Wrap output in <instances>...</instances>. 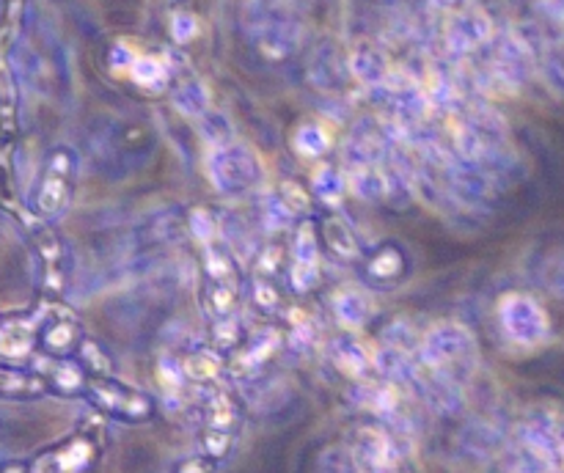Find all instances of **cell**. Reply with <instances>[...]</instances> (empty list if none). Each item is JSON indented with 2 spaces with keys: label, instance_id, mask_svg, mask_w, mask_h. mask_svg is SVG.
Listing matches in <instances>:
<instances>
[{
  "label": "cell",
  "instance_id": "41",
  "mask_svg": "<svg viewBox=\"0 0 564 473\" xmlns=\"http://www.w3.org/2000/svg\"><path fill=\"white\" fill-rule=\"evenodd\" d=\"M157 380L166 388V394H179L188 385L185 372H182V361H174V358H160V363H157Z\"/></svg>",
  "mask_w": 564,
  "mask_h": 473
},
{
  "label": "cell",
  "instance_id": "3",
  "mask_svg": "<svg viewBox=\"0 0 564 473\" xmlns=\"http://www.w3.org/2000/svg\"><path fill=\"white\" fill-rule=\"evenodd\" d=\"M498 322H501V330L507 333V339L520 347H540L551 333V319L542 311L540 303L534 297L520 295V292L501 297Z\"/></svg>",
  "mask_w": 564,
  "mask_h": 473
},
{
  "label": "cell",
  "instance_id": "16",
  "mask_svg": "<svg viewBox=\"0 0 564 473\" xmlns=\"http://www.w3.org/2000/svg\"><path fill=\"white\" fill-rule=\"evenodd\" d=\"M171 102H174V108L182 113V116H188V119H201L204 113H210V88L204 86V80L199 75H182L174 80V86H171Z\"/></svg>",
  "mask_w": 564,
  "mask_h": 473
},
{
  "label": "cell",
  "instance_id": "7",
  "mask_svg": "<svg viewBox=\"0 0 564 473\" xmlns=\"http://www.w3.org/2000/svg\"><path fill=\"white\" fill-rule=\"evenodd\" d=\"M97 443L89 435H72L53 449L42 451L36 460L28 462L31 473H83L97 462Z\"/></svg>",
  "mask_w": 564,
  "mask_h": 473
},
{
  "label": "cell",
  "instance_id": "6",
  "mask_svg": "<svg viewBox=\"0 0 564 473\" xmlns=\"http://www.w3.org/2000/svg\"><path fill=\"white\" fill-rule=\"evenodd\" d=\"M256 50L265 55L267 61H284L298 50L300 44V22L292 17L289 9H270L259 14L256 22Z\"/></svg>",
  "mask_w": 564,
  "mask_h": 473
},
{
  "label": "cell",
  "instance_id": "50",
  "mask_svg": "<svg viewBox=\"0 0 564 473\" xmlns=\"http://www.w3.org/2000/svg\"><path fill=\"white\" fill-rule=\"evenodd\" d=\"M0 473H31V471H28V462H6V465H0Z\"/></svg>",
  "mask_w": 564,
  "mask_h": 473
},
{
  "label": "cell",
  "instance_id": "30",
  "mask_svg": "<svg viewBox=\"0 0 564 473\" xmlns=\"http://www.w3.org/2000/svg\"><path fill=\"white\" fill-rule=\"evenodd\" d=\"M240 421L237 405L226 391H212L210 402H207V427L223 429V432H234Z\"/></svg>",
  "mask_w": 564,
  "mask_h": 473
},
{
  "label": "cell",
  "instance_id": "34",
  "mask_svg": "<svg viewBox=\"0 0 564 473\" xmlns=\"http://www.w3.org/2000/svg\"><path fill=\"white\" fill-rule=\"evenodd\" d=\"M204 264H207V273H210L212 281H218V284H226L234 273V259L232 253L221 248V245H215L210 242L207 245V253H204Z\"/></svg>",
  "mask_w": 564,
  "mask_h": 473
},
{
  "label": "cell",
  "instance_id": "42",
  "mask_svg": "<svg viewBox=\"0 0 564 473\" xmlns=\"http://www.w3.org/2000/svg\"><path fill=\"white\" fill-rule=\"evenodd\" d=\"M289 284L295 292H311L320 284V264H300L292 262L289 267Z\"/></svg>",
  "mask_w": 564,
  "mask_h": 473
},
{
  "label": "cell",
  "instance_id": "40",
  "mask_svg": "<svg viewBox=\"0 0 564 473\" xmlns=\"http://www.w3.org/2000/svg\"><path fill=\"white\" fill-rule=\"evenodd\" d=\"M278 201H281L292 215H300V212H306V209L311 207L309 190L300 185V182H295V179H284V182L278 185Z\"/></svg>",
  "mask_w": 564,
  "mask_h": 473
},
{
  "label": "cell",
  "instance_id": "31",
  "mask_svg": "<svg viewBox=\"0 0 564 473\" xmlns=\"http://www.w3.org/2000/svg\"><path fill=\"white\" fill-rule=\"evenodd\" d=\"M78 352H80V366H83V372L89 374L91 380L113 377V369H116V366H113V358L102 350L97 341L80 339Z\"/></svg>",
  "mask_w": 564,
  "mask_h": 473
},
{
  "label": "cell",
  "instance_id": "24",
  "mask_svg": "<svg viewBox=\"0 0 564 473\" xmlns=\"http://www.w3.org/2000/svg\"><path fill=\"white\" fill-rule=\"evenodd\" d=\"M221 369H223V363L215 350H193L188 358L182 361L185 380L193 385H199V388H207V385L218 383Z\"/></svg>",
  "mask_w": 564,
  "mask_h": 473
},
{
  "label": "cell",
  "instance_id": "38",
  "mask_svg": "<svg viewBox=\"0 0 564 473\" xmlns=\"http://www.w3.org/2000/svg\"><path fill=\"white\" fill-rule=\"evenodd\" d=\"M188 231L193 234V240H199L201 245H210L218 234V220L207 207H193L188 215Z\"/></svg>",
  "mask_w": 564,
  "mask_h": 473
},
{
  "label": "cell",
  "instance_id": "26",
  "mask_svg": "<svg viewBox=\"0 0 564 473\" xmlns=\"http://www.w3.org/2000/svg\"><path fill=\"white\" fill-rule=\"evenodd\" d=\"M405 267H408L405 253L399 251L397 245H391V242L380 245V248L366 259V273H369V278H375V281H394V278H399V275L405 273Z\"/></svg>",
  "mask_w": 564,
  "mask_h": 473
},
{
  "label": "cell",
  "instance_id": "29",
  "mask_svg": "<svg viewBox=\"0 0 564 473\" xmlns=\"http://www.w3.org/2000/svg\"><path fill=\"white\" fill-rule=\"evenodd\" d=\"M292 146H295V152H298L300 157H311V160H314V157H322V154L331 149L333 138L331 132L325 130L322 124L309 121V124L298 127L295 138H292Z\"/></svg>",
  "mask_w": 564,
  "mask_h": 473
},
{
  "label": "cell",
  "instance_id": "19",
  "mask_svg": "<svg viewBox=\"0 0 564 473\" xmlns=\"http://www.w3.org/2000/svg\"><path fill=\"white\" fill-rule=\"evenodd\" d=\"M347 185L353 190V196L366 204L386 201V171L380 165H350Z\"/></svg>",
  "mask_w": 564,
  "mask_h": 473
},
{
  "label": "cell",
  "instance_id": "20",
  "mask_svg": "<svg viewBox=\"0 0 564 473\" xmlns=\"http://www.w3.org/2000/svg\"><path fill=\"white\" fill-rule=\"evenodd\" d=\"M322 242H325V248L333 253V256H339L344 262H353L355 256L361 253V245H358V237H355V231L350 229V223L339 215H328V218L322 220Z\"/></svg>",
  "mask_w": 564,
  "mask_h": 473
},
{
  "label": "cell",
  "instance_id": "46",
  "mask_svg": "<svg viewBox=\"0 0 564 473\" xmlns=\"http://www.w3.org/2000/svg\"><path fill=\"white\" fill-rule=\"evenodd\" d=\"M218 462L207 457V454H193V457H182L174 465V473H215Z\"/></svg>",
  "mask_w": 564,
  "mask_h": 473
},
{
  "label": "cell",
  "instance_id": "43",
  "mask_svg": "<svg viewBox=\"0 0 564 473\" xmlns=\"http://www.w3.org/2000/svg\"><path fill=\"white\" fill-rule=\"evenodd\" d=\"M199 36V20L188 11H174L171 14V39L177 44H188Z\"/></svg>",
  "mask_w": 564,
  "mask_h": 473
},
{
  "label": "cell",
  "instance_id": "45",
  "mask_svg": "<svg viewBox=\"0 0 564 473\" xmlns=\"http://www.w3.org/2000/svg\"><path fill=\"white\" fill-rule=\"evenodd\" d=\"M254 300L262 311H276V308L281 306V292H278L270 281H265V278H256Z\"/></svg>",
  "mask_w": 564,
  "mask_h": 473
},
{
  "label": "cell",
  "instance_id": "9",
  "mask_svg": "<svg viewBox=\"0 0 564 473\" xmlns=\"http://www.w3.org/2000/svg\"><path fill=\"white\" fill-rule=\"evenodd\" d=\"M34 251L39 259V281L47 295H64L69 281V251L53 229L34 234Z\"/></svg>",
  "mask_w": 564,
  "mask_h": 473
},
{
  "label": "cell",
  "instance_id": "39",
  "mask_svg": "<svg viewBox=\"0 0 564 473\" xmlns=\"http://www.w3.org/2000/svg\"><path fill=\"white\" fill-rule=\"evenodd\" d=\"M207 308H210V314H215V319L232 317L234 308H237V292L229 284L212 281V286L207 289Z\"/></svg>",
  "mask_w": 564,
  "mask_h": 473
},
{
  "label": "cell",
  "instance_id": "23",
  "mask_svg": "<svg viewBox=\"0 0 564 473\" xmlns=\"http://www.w3.org/2000/svg\"><path fill=\"white\" fill-rule=\"evenodd\" d=\"M333 314H336L342 328L358 330L366 325V319L372 314V306H369L366 295L355 292V289H344V292L333 295Z\"/></svg>",
  "mask_w": 564,
  "mask_h": 473
},
{
  "label": "cell",
  "instance_id": "28",
  "mask_svg": "<svg viewBox=\"0 0 564 473\" xmlns=\"http://www.w3.org/2000/svg\"><path fill=\"white\" fill-rule=\"evenodd\" d=\"M311 187H314V196L320 198L322 204H328V207H339L344 193H347L344 174L339 168H333V165H320V168L314 171Z\"/></svg>",
  "mask_w": 564,
  "mask_h": 473
},
{
  "label": "cell",
  "instance_id": "2",
  "mask_svg": "<svg viewBox=\"0 0 564 473\" xmlns=\"http://www.w3.org/2000/svg\"><path fill=\"white\" fill-rule=\"evenodd\" d=\"M210 179L212 187L226 198H243L262 182V160L256 157L251 146L240 141H232L212 149L210 154Z\"/></svg>",
  "mask_w": 564,
  "mask_h": 473
},
{
  "label": "cell",
  "instance_id": "36",
  "mask_svg": "<svg viewBox=\"0 0 564 473\" xmlns=\"http://www.w3.org/2000/svg\"><path fill=\"white\" fill-rule=\"evenodd\" d=\"M0 204L6 209H17V182H14L12 146L0 149Z\"/></svg>",
  "mask_w": 564,
  "mask_h": 473
},
{
  "label": "cell",
  "instance_id": "22",
  "mask_svg": "<svg viewBox=\"0 0 564 473\" xmlns=\"http://www.w3.org/2000/svg\"><path fill=\"white\" fill-rule=\"evenodd\" d=\"M17 135V83L6 55L0 53V138Z\"/></svg>",
  "mask_w": 564,
  "mask_h": 473
},
{
  "label": "cell",
  "instance_id": "33",
  "mask_svg": "<svg viewBox=\"0 0 564 473\" xmlns=\"http://www.w3.org/2000/svg\"><path fill=\"white\" fill-rule=\"evenodd\" d=\"M199 124H201V135L207 138V143H210L212 149H221V146L234 141L232 124H229V119H226L223 113H218V110L204 113L199 119Z\"/></svg>",
  "mask_w": 564,
  "mask_h": 473
},
{
  "label": "cell",
  "instance_id": "37",
  "mask_svg": "<svg viewBox=\"0 0 564 473\" xmlns=\"http://www.w3.org/2000/svg\"><path fill=\"white\" fill-rule=\"evenodd\" d=\"M234 432H223V429H204L201 432V454H207L215 462L226 460L232 454Z\"/></svg>",
  "mask_w": 564,
  "mask_h": 473
},
{
  "label": "cell",
  "instance_id": "48",
  "mask_svg": "<svg viewBox=\"0 0 564 473\" xmlns=\"http://www.w3.org/2000/svg\"><path fill=\"white\" fill-rule=\"evenodd\" d=\"M133 61H135L133 50H127L124 44H116V47H113V53H111V66H113V69H127V72H130V66H133Z\"/></svg>",
  "mask_w": 564,
  "mask_h": 473
},
{
  "label": "cell",
  "instance_id": "14",
  "mask_svg": "<svg viewBox=\"0 0 564 473\" xmlns=\"http://www.w3.org/2000/svg\"><path fill=\"white\" fill-rule=\"evenodd\" d=\"M347 58L331 42L320 44L309 61V80L320 91H339L347 80Z\"/></svg>",
  "mask_w": 564,
  "mask_h": 473
},
{
  "label": "cell",
  "instance_id": "1",
  "mask_svg": "<svg viewBox=\"0 0 564 473\" xmlns=\"http://www.w3.org/2000/svg\"><path fill=\"white\" fill-rule=\"evenodd\" d=\"M419 358L424 369L441 374L446 380H457V374H468L476 361V341L471 330L457 322H441L421 339Z\"/></svg>",
  "mask_w": 564,
  "mask_h": 473
},
{
  "label": "cell",
  "instance_id": "25",
  "mask_svg": "<svg viewBox=\"0 0 564 473\" xmlns=\"http://www.w3.org/2000/svg\"><path fill=\"white\" fill-rule=\"evenodd\" d=\"M130 80L135 86L160 91L171 83V69L157 55H135L133 66H130Z\"/></svg>",
  "mask_w": 564,
  "mask_h": 473
},
{
  "label": "cell",
  "instance_id": "49",
  "mask_svg": "<svg viewBox=\"0 0 564 473\" xmlns=\"http://www.w3.org/2000/svg\"><path fill=\"white\" fill-rule=\"evenodd\" d=\"M432 6L435 9H441V11H463V9H468V0H430Z\"/></svg>",
  "mask_w": 564,
  "mask_h": 473
},
{
  "label": "cell",
  "instance_id": "21",
  "mask_svg": "<svg viewBox=\"0 0 564 473\" xmlns=\"http://www.w3.org/2000/svg\"><path fill=\"white\" fill-rule=\"evenodd\" d=\"M80 344V328L72 317H56L50 325H45L39 336V347L56 358H64Z\"/></svg>",
  "mask_w": 564,
  "mask_h": 473
},
{
  "label": "cell",
  "instance_id": "18",
  "mask_svg": "<svg viewBox=\"0 0 564 473\" xmlns=\"http://www.w3.org/2000/svg\"><path fill=\"white\" fill-rule=\"evenodd\" d=\"M50 391L47 377L39 372H25L14 366H0V396L9 399H36Z\"/></svg>",
  "mask_w": 564,
  "mask_h": 473
},
{
  "label": "cell",
  "instance_id": "12",
  "mask_svg": "<svg viewBox=\"0 0 564 473\" xmlns=\"http://www.w3.org/2000/svg\"><path fill=\"white\" fill-rule=\"evenodd\" d=\"M39 347V325L28 314H12L0 319V358L23 361Z\"/></svg>",
  "mask_w": 564,
  "mask_h": 473
},
{
  "label": "cell",
  "instance_id": "44",
  "mask_svg": "<svg viewBox=\"0 0 564 473\" xmlns=\"http://www.w3.org/2000/svg\"><path fill=\"white\" fill-rule=\"evenodd\" d=\"M262 218H265L267 229L278 231V229H287L289 223L295 220V215L278 201V196H270L265 198V204H262Z\"/></svg>",
  "mask_w": 564,
  "mask_h": 473
},
{
  "label": "cell",
  "instance_id": "13",
  "mask_svg": "<svg viewBox=\"0 0 564 473\" xmlns=\"http://www.w3.org/2000/svg\"><path fill=\"white\" fill-rule=\"evenodd\" d=\"M347 72L355 77L361 86L377 88L386 83V77L391 75V61L388 55L372 42H358L347 53Z\"/></svg>",
  "mask_w": 564,
  "mask_h": 473
},
{
  "label": "cell",
  "instance_id": "4",
  "mask_svg": "<svg viewBox=\"0 0 564 473\" xmlns=\"http://www.w3.org/2000/svg\"><path fill=\"white\" fill-rule=\"evenodd\" d=\"M75 171H78V160L75 152L67 146H58L50 152L45 163V174L42 182L36 187L34 209L42 218H56L58 212H64L75 193Z\"/></svg>",
  "mask_w": 564,
  "mask_h": 473
},
{
  "label": "cell",
  "instance_id": "32",
  "mask_svg": "<svg viewBox=\"0 0 564 473\" xmlns=\"http://www.w3.org/2000/svg\"><path fill=\"white\" fill-rule=\"evenodd\" d=\"M292 262L300 264H320V237L311 220H303L295 231L292 242Z\"/></svg>",
  "mask_w": 564,
  "mask_h": 473
},
{
  "label": "cell",
  "instance_id": "15",
  "mask_svg": "<svg viewBox=\"0 0 564 473\" xmlns=\"http://www.w3.org/2000/svg\"><path fill=\"white\" fill-rule=\"evenodd\" d=\"M331 363L339 369V374H344L347 380H366L369 369L372 366V358L366 355V347L361 341L350 336V333H342L331 341Z\"/></svg>",
  "mask_w": 564,
  "mask_h": 473
},
{
  "label": "cell",
  "instance_id": "11",
  "mask_svg": "<svg viewBox=\"0 0 564 473\" xmlns=\"http://www.w3.org/2000/svg\"><path fill=\"white\" fill-rule=\"evenodd\" d=\"M388 127L375 119H361L350 132L344 157L350 165H380L386 157Z\"/></svg>",
  "mask_w": 564,
  "mask_h": 473
},
{
  "label": "cell",
  "instance_id": "5",
  "mask_svg": "<svg viewBox=\"0 0 564 473\" xmlns=\"http://www.w3.org/2000/svg\"><path fill=\"white\" fill-rule=\"evenodd\" d=\"M86 394L89 402L102 413L113 418H122L130 424H141L155 416V399L144 391H138L133 385H124L113 377H102V380H89L86 383Z\"/></svg>",
  "mask_w": 564,
  "mask_h": 473
},
{
  "label": "cell",
  "instance_id": "35",
  "mask_svg": "<svg viewBox=\"0 0 564 473\" xmlns=\"http://www.w3.org/2000/svg\"><path fill=\"white\" fill-rule=\"evenodd\" d=\"M243 339V328H240V322L237 317H221L215 319V325H212V344H215V352H232L237 344Z\"/></svg>",
  "mask_w": 564,
  "mask_h": 473
},
{
  "label": "cell",
  "instance_id": "27",
  "mask_svg": "<svg viewBox=\"0 0 564 473\" xmlns=\"http://www.w3.org/2000/svg\"><path fill=\"white\" fill-rule=\"evenodd\" d=\"M47 385L56 388L58 394H80L86 391V383H89V374L83 372V366L78 361H69V358H61V361L53 366V372L45 374Z\"/></svg>",
  "mask_w": 564,
  "mask_h": 473
},
{
  "label": "cell",
  "instance_id": "10",
  "mask_svg": "<svg viewBox=\"0 0 564 473\" xmlns=\"http://www.w3.org/2000/svg\"><path fill=\"white\" fill-rule=\"evenodd\" d=\"M490 39H493V22L479 9L457 11L446 25V47L454 55L476 53Z\"/></svg>",
  "mask_w": 564,
  "mask_h": 473
},
{
  "label": "cell",
  "instance_id": "47",
  "mask_svg": "<svg viewBox=\"0 0 564 473\" xmlns=\"http://www.w3.org/2000/svg\"><path fill=\"white\" fill-rule=\"evenodd\" d=\"M281 264V251H278L276 245H270L265 251L259 253V273H276V267Z\"/></svg>",
  "mask_w": 564,
  "mask_h": 473
},
{
  "label": "cell",
  "instance_id": "8",
  "mask_svg": "<svg viewBox=\"0 0 564 473\" xmlns=\"http://www.w3.org/2000/svg\"><path fill=\"white\" fill-rule=\"evenodd\" d=\"M353 454L355 462L366 473H391L399 465L397 443L391 438L386 427H380L375 421L361 424L353 432Z\"/></svg>",
  "mask_w": 564,
  "mask_h": 473
},
{
  "label": "cell",
  "instance_id": "17",
  "mask_svg": "<svg viewBox=\"0 0 564 473\" xmlns=\"http://www.w3.org/2000/svg\"><path fill=\"white\" fill-rule=\"evenodd\" d=\"M281 344H284V339H281V330H273V328L262 330V333L254 336L251 344H248V347L237 355V361H234V372L248 377V374L256 372L259 366H265V363L270 361L278 350H281Z\"/></svg>",
  "mask_w": 564,
  "mask_h": 473
}]
</instances>
